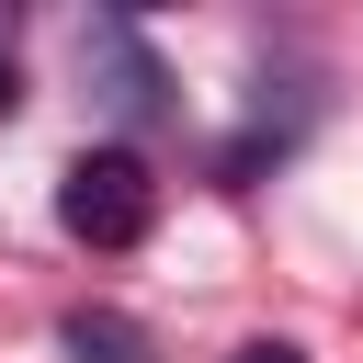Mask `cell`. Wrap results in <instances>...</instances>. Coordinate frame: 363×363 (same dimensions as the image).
<instances>
[{
  "mask_svg": "<svg viewBox=\"0 0 363 363\" xmlns=\"http://www.w3.org/2000/svg\"><path fill=\"white\" fill-rule=\"evenodd\" d=\"M147 216H159V182H147L136 147H79V159H68V182H57V227H68L79 250H136Z\"/></svg>",
  "mask_w": 363,
  "mask_h": 363,
  "instance_id": "6da1fadb",
  "label": "cell"
},
{
  "mask_svg": "<svg viewBox=\"0 0 363 363\" xmlns=\"http://www.w3.org/2000/svg\"><path fill=\"white\" fill-rule=\"evenodd\" d=\"M0 113H23V68L11 57H0Z\"/></svg>",
  "mask_w": 363,
  "mask_h": 363,
  "instance_id": "5b68a950",
  "label": "cell"
},
{
  "mask_svg": "<svg viewBox=\"0 0 363 363\" xmlns=\"http://www.w3.org/2000/svg\"><path fill=\"white\" fill-rule=\"evenodd\" d=\"M79 68H102V102H113L125 125H159V113H170V79H159V57H147V34H136V23H113V11H102V23L79 34Z\"/></svg>",
  "mask_w": 363,
  "mask_h": 363,
  "instance_id": "7a4b0ae2",
  "label": "cell"
},
{
  "mask_svg": "<svg viewBox=\"0 0 363 363\" xmlns=\"http://www.w3.org/2000/svg\"><path fill=\"white\" fill-rule=\"evenodd\" d=\"M57 340H68V363H159V340H147L125 306H68Z\"/></svg>",
  "mask_w": 363,
  "mask_h": 363,
  "instance_id": "3957f363",
  "label": "cell"
},
{
  "mask_svg": "<svg viewBox=\"0 0 363 363\" xmlns=\"http://www.w3.org/2000/svg\"><path fill=\"white\" fill-rule=\"evenodd\" d=\"M238 363H306V352H295V340H250Z\"/></svg>",
  "mask_w": 363,
  "mask_h": 363,
  "instance_id": "277c9868",
  "label": "cell"
}]
</instances>
